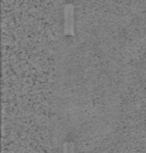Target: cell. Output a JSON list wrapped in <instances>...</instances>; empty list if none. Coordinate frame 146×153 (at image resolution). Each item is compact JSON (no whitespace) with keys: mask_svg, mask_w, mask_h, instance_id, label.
Wrapping results in <instances>:
<instances>
[{"mask_svg":"<svg viewBox=\"0 0 146 153\" xmlns=\"http://www.w3.org/2000/svg\"><path fill=\"white\" fill-rule=\"evenodd\" d=\"M64 32L66 36H74V10L72 4H66L64 10Z\"/></svg>","mask_w":146,"mask_h":153,"instance_id":"obj_1","label":"cell"}]
</instances>
